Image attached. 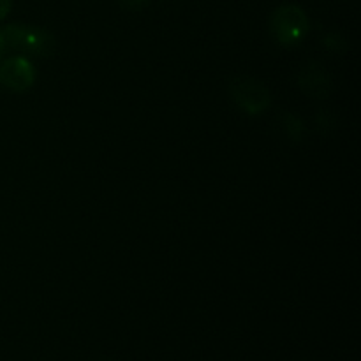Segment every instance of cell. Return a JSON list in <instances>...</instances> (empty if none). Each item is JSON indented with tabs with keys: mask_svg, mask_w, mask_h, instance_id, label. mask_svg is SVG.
<instances>
[{
	"mask_svg": "<svg viewBox=\"0 0 361 361\" xmlns=\"http://www.w3.org/2000/svg\"><path fill=\"white\" fill-rule=\"evenodd\" d=\"M233 102L247 115H259L271 104V94L263 83L252 78H235L229 83Z\"/></svg>",
	"mask_w": 361,
	"mask_h": 361,
	"instance_id": "obj_3",
	"label": "cell"
},
{
	"mask_svg": "<svg viewBox=\"0 0 361 361\" xmlns=\"http://www.w3.org/2000/svg\"><path fill=\"white\" fill-rule=\"evenodd\" d=\"M270 32L279 44L296 46L309 32V18L302 7L295 4H284L271 14Z\"/></svg>",
	"mask_w": 361,
	"mask_h": 361,
	"instance_id": "obj_2",
	"label": "cell"
},
{
	"mask_svg": "<svg viewBox=\"0 0 361 361\" xmlns=\"http://www.w3.org/2000/svg\"><path fill=\"white\" fill-rule=\"evenodd\" d=\"M4 51H6V42H4V35L0 32V56L4 55Z\"/></svg>",
	"mask_w": 361,
	"mask_h": 361,
	"instance_id": "obj_9",
	"label": "cell"
},
{
	"mask_svg": "<svg viewBox=\"0 0 361 361\" xmlns=\"http://www.w3.org/2000/svg\"><path fill=\"white\" fill-rule=\"evenodd\" d=\"M6 48L34 56H49L55 51V37L49 32L28 25L11 23L2 30Z\"/></svg>",
	"mask_w": 361,
	"mask_h": 361,
	"instance_id": "obj_1",
	"label": "cell"
},
{
	"mask_svg": "<svg viewBox=\"0 0 361 361\" xmlns=\"http://www.w3.org/2000/svg\"><path fill=\"white\" fill-rule=\"evenodd\" d=\"M35 69L23 56H11L0 66V85L11 92H25L34 85Z\"/></svg>",
	"mask_w": 361,
	"mask_h": 361,
	"instance_id": "obj_4",
	"label": "cell"
},
{
	"mask_svg": "<svg viewBox=\"0 0 361 361\" xmlns=\"http://www.w3.org/2000/svg\"><path fill=\"white\" fill-rule=\"evenodd\" d=\"M298 83L305 94L317 99L328 97L331 88H334L330 76H328L317 63H310V66L303 67V69L300 71Z\"/></svg>",
	"mask_w": 361,
	"mask_h": 361,
	"instance_id": "obj_5",
	"label": "cell"
},
{
	"mask_svg": "<svg viewBox=\"0 0 361 361\" xmlns=\"http://www.w3.org/2000/svg\"><path fill=\"white\" fill-rule=\"evenodd\" d=\"M281 123H284L286 133H288V136L291 137V140H300V137H302L303 126L295 115H291V113H284V115H282Z\"/></svg>",
	"mask_w": 361,
	"mask_h": 361,
	"instance_id": "obj_6",
	"label": "cell"
},
{
	"mask_svg": "<svg viewBox=\"0 0 361 361\" xmlns=\"http://www.w3.org/2000/svg\"><path fill=\"white\" fill-rule=\"evenodd\" d=\"M148 2H150V0H120L122 7H126V9H129V11L143 9Z\"/></svg>",
	"mask_w": 361,
	"mask_h": 361,
	"instance_id": "obj_7",
	"label": "cell"
},
{
	"mask_svg": "<svg viewBox=\"0 0 361 361\" xmlns=\"http://www.w3.org/2000/svg\"><path fill=\"white\" fill-rule=\"evenodd\" d=\"M11 11V0H0V20H4V18L9 14Z\"/></svg>",
	"mask_w": 361,
	"mask_h": 361,
	"instance_id": "obj_8",
	"label": "cell"
}]
</instances>
